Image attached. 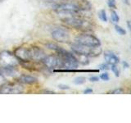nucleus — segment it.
<instances>
[{
    "instance_id": "6ab92c4d",
    "label": "nucleus",
    "mask_w": 131,
    "mask_h": 123,
    "mask_svg": "<svg viewBox=\"0 0 131 123\" xmlns=\"http://www.w3.org/2000/svg\"><path fill=\"white\" fill-rule=\"evenodd\" d=\"M111 69H112V71L114 72L115 76H116V77H118L119 76H120V70H119L118 67L116 66V64H114V65H111Z\"/></svg>"
},
{
    "instance_id": "f3484780",
    "label": "nucleus",
    "mask_w": 131,
    "mask_h": 123,
    "mask_svg": "<svg viewBox=\"0 0 131 123\" xmlns=\"http://www.w3.org/2000/svg\"><path fill=\"white\" fill-rule=\"evenodd\" d=\"M98 16H99V18L102 20V22H107V16H106V11L104 9H102L101 11H99V12H98Z\"/></svg>"
},
{
    "instance_id": "20e7f679",
    "label": "nucleus",
    "mask_w": 131,
    "mask_h": 123,
    "mask_svg": "<svg viewBox=\"0 0 131 123\" xmlns=\"http://www.w3.org/2000/svg\"><path fill=\"white\" fill-rule=\"evenodd\" d=\"M75 41L76 44L85 45V46H89V47H95V46H100L101 45L100 40L97 37L93 36V35H88V34H83L76 36Z\"/></svg>"
},
{
    "instance_id": "4468645a",
    "label": "nucleus",
    "mask_w": 131,
    "mask_h": 123,
    "mask_svg": "<svg viewBox=\"0 0 131 123\" xmlns=\"http://www.w3.org/2000/svg\"><path fill=\"white\" fill-rule=\"evenodd\" d=\"M76 57V59L78 61L79 64L82 65H87L89 63V57L83 55V54H80V53H74Z\"/></svg>"
},
{
    "instance_id": "f03ea898",
    "label": "nucleus",
    "mask_w": 131,
    "mask_h": 123,
    "mask_svg": "<svg viewBox=\"0 0 131 123\" xmlns=\"http://www.w3.org/2000/svg\"><path fill=\"white\" fill-rule=\"evenodd\" d=\"M55 10L57 13L70 14L71 16L75 15L81 11L80 5L75 3H61L55 7Z\"/></svg>"
},
{
    "instance_id": "2eb2a0df",
    "label": "nucleus",
    "mask_w": 131,
    "mask_h": 123,
    "mask_svg": "<svg viewBox=\"0 0 131 123\" xmlns=\"http://www.w3.org/2000/svg\"><path fill=\"white\" fill-rule=\"evenodd\" d=\"M111 19H112V22H114V23H117L119 20H120V17H119V16L116 13V11L112 10L111 12Z\"/></svg>"
},
{
    "instance_id": "9d476101",
    "label": "nucleus",
    "mask_w": 131,
    "mask_h": 123,
    "mask_svg": "<svg viewBox=\"0 0 131 123\" xmlns=\"http://www.w3.org/2000/svg\"><path fill=\"white\" fill-rule=\"evenodd\" d=\"M30 49V53H31V60L42 61L43 57L46 56L45 53L42 49L38 47H31Z\"/></svg>"
},
{
    "instance_id": "a211bd4d",
    "label": "nucleus",
    "mask_w": 131,
    "mask_h": 123,
    "mask_svg": "<svg viewBox=\"0 0 131 123\" xmlns=\"http://www.w3.org/2000/svg\"><path fill=\"white\" fill-rule=\"evenodd\" d=\"M86 81V78L84 77V76H78L76 78H75V80H74V84L75 85H82L85 83Z\"/></svg>"
},
{
    "instance_id": "2f4dec72",
    "label": "nucleus",
    "mask_w": 131,
    "mask_h": 123,
    "mask_svg": "<svg viewBox=\"0 0 131 123\" xmlns=\"http://www.w3.org/2000/svg\"><path fill=\"white\" fill-rule=\"evenodd\" d=\"M50 1H52V0H50Z\"/></svg>"
},
{
    "instance_id": "a878e982",
    "label": "nucleus",
    "mask_w": 131,
    "mask_h": 123,
    "mask_svg": "<svg viewBox=\"0 0 131 123\" xmlns=\"http://www.w3.org/2000/svg\"><path fill=\"white\" fill-rule=\"evenodd\" d=\"M58 87H59V89H70V87H69L68 85H62V84H60V85H58Z\"/></svg>"
},
{
    "instance_id": "f257e3e1",
    "label": "nucleus",
    "mask_w": 131,
    "mask_h": 123,
    "mask_svg": "<svg viewBox=\"0 0 131 123\" xmlns=\"http://www.w3.org/2000/svg\"><path fill=\"white\" fill-rule=\"evenodd\" d=\"M71 49L74 53H80V54H83L87 57H92L99 56L102 52V49L100 46L89 47L76 43L71 45Z\"/></svg>"
},
{
    "instance_id": "ddd939ff",
    "label": "nucleus",
    "mask_w": 131,
    "mask_h": 123,
    "mask_svg": "<svg viewBox=\"0 0 131 123\" xmlns=\"http://www.w3.org/2000/svg\"><path fill=\"white\" fill-rule=\"evenodd\" d=\"M18 81L20 83L22 84H27V85H33L35 84L38 80L37 78L32 76H29V75H20L18 77Z\"/></svg>"
},
{
    "instance_id": "7c9ffc66",
    "label": "nucleus",
    "mask_w": 131,
    "mask_h": 123,
    "mask_svg": "<svg viewBox=\"0 0 131 123\" xmlns=\"http://www.w3.org/2000/svg\"><path fill=\"white\" fill-rule=\"evenodd\" d=\"M124 2L127 4V5H129V0H124Z\"/></svg>"
},
{
    "instance_id": "aec40b11",
    "label": "nucleus",
    "mask_w": 131,
    "mask_h": 123,
    "mask_svg": "<svg viewBox=\"0 0 131 123\" xmlns=\"http://www.w3.org/2000/svg\"><path fill=\"white\" fill-rule=\"evenodd\" d=\"M115 29H116V32H118L120 35H126V31H125V29H123L122 27L119 26L118 25H116V26H115Z\"/></svg>"
},
{
    "instance_id": "cd10ccee",
    "label": "nucleus",
    "mask_w": 131,
    "mask_h": 123,
    "mask_svg": "<svg viewBox=\"0 0 131 123\" xmlns=\"http://www.w3.org/2000/svg\"><path fill=\"white\" fill-rule=\"evenodd\" d=\"M122 64H123V66H124V67H125V68H128L129 66V64H128V63H127V61H124L122 63Z\"/></svg>"
},
{
    "instance_id": "1a4fd4ad",
    "label": "nucleus",
    "mask_w": 131,
    "mask_h": 123,
    "mask_svg": "<svg viewBox=\"0 0 131 123\" xmlns=\"http://www.w3.org/2000/svg\"><path fill=\"white\" fill-rule=\"evenodd\" d=\"M43 63L46 67L49 69H53L54 67H58L59 66V58L58 57L54 55H48L43 57L42 60Z\"/></svg>"
},
{
    "instance_id": "c85d7f7f",
    "label": "nucleus",
    "mask_w": 131,
    "mask_h": 123,
    "mask_svg": "<svg viewBox=\"0 0 131 123\" xmlns=\"http://www.w3.org/2000/svg\"><path fill=\"white\" fill-rule=\"evenodd\" d=\"M43 93H45V94H55L53 91H49V90H43Z\"/></svg>"
},
{
    "instance_id": "6e6552de",
    "label": "nucleus",
    "mask_w": 131,
    "mask_h": 123,
    "mask_svg": "<svg viewBox=\"0 0 131 123\" xmlns=\"http://www.w3.org/2000/svg\"><path fill=\"white\" fill-rule=\"evenodd\" d=\"M23 92V88L17 84H4L0 86L1 94H20Z\"/></svg>"
},
{
    "instance_id": "7ed1b4c3",
    "label": "nucleus",
    "mask_w": 131,
    "mask_h": 123,
    "mask_svg": "<svg viewBox=\"0 0 131 123\" xmlns=\"http://www.w3.org/2000/svg\"><path fill=\"white\" fill-rule=\"evenodd\" d=\"M17 65L18 59L16 57L14 53L7 50L0 53V67H16Z\"/></svg>"
},
{
    "instance_id": "393cba45",
    "label": "nucleus",
    "mask_w": 131,
    "mask_h": 123,
    "mask_svg": "<svg viewBox=\"0 0 131 123\" xmlns=\"http://www.w3.org/2000/svg\"><path fill=\"white\" fill-rule=\"evenodd\" d=\"M111 93H112V94H122L123 93V89H116Z\"/></svg>"
},
{
    "instance_id": "bb28decb",
    "label": "nucleus",
    "mask_w": 131,
    "mask_h": 123,
    "mask_svg": "<svg viewBox=\"0 0 131 123\" xmlns=\"http://www.w3.org/2000/svg\"><path fill=\"white\" fill-rule=\"evenodd\" d=\"M93 93V89H84V94H91Z\"/></svg>"
},
{
    "instance_id": "4be33fe9",
    "label": "nucleus",
    "mask_w": 131,
    "mask_h": 123,
    "mask_svg": "<svg viewBox=\"0 0 131 123\" xmlns=\"http://www.w3.org/2000/svg\"><path fill=\"white\" fill-rule=\"evenodd\" d=\"M100 78H101L102 80H105V81L109 80V76H108V74L106 73V72L102 73V75L100 76Z\"/></svg>"
},
{
    "instance_id": "dca6fc26",
    "label": "nucleus",
    "mask_w": 131,
    "mask_h": 123,
    "mask_svg": "<svg viewBox=\"0 0 131 123\" xmlns=\"http://www.w3.org/2000/svg\"><path fill=\"white\" fill-rule=\"evenodd\" d=\"M46 47L49 49H52V50H54L56 52H57L61 48L60 46H58L57 44H54V43H48L46 44Z\"/></svg>"
},
{
    "instance_id": "5701e85b",
    "label": "nucleus",
    "mask_w": 131,
    "mask_h": 123,
    "mask_svg": "<svg viewBox=\"0 0 131 123\" xmlns=\"http://www.w3.org/2000/svg\"><path fill=\"white\" fill-rule=\"evenodd\" d=\"M110 67H111L110 64H108V63H103V64H101L99 67H100L101 70H108V69H110Z\"/></svg>"
},
{
    "instance_id": "0eeeda50",
    "label": "nucleus",
    "mask_w": 131,
    "mask_h": 123,
    "mask_svg": "<svg viewBox=\"0 0 131 123\" xmlns=\"http://www.w3.org/2000/svg\"><path fill=\"white\" fill-rule=\"evenodd\" d=\"M52 37L61 43H66L70 40L69 32L62 28H57L52 31Z\"/></svg>"
},
{
    "instance_id": "c756f323",
    "label": "nucleus",
    "mask_w": 131,
    "mask_h": 123,
    "mask_svg": "<svg viewBox=\"0 0 131 123\" xmlns=\"http://www.w3.org/2000/svg\"><path fill=\"white\" fill-rule=\"evenodd\" d=\"M127 26H128L129 30H131V26H130V22H129V20L127 22Z\"/></svg>"
},
{
    "instance_id": "f8f14e48",
    "label": "nucleus",
    "mask_w": 131,
    "mask_h": 123,
    "mask_svg": "<svg viewBox=\"0 0 131 123\" xmlns=\"http://www.w3.org/2000/svg\"><path fill=\"white\" fill-rule=\"evenodd\" d=\"M104 59L106 61V63L110 65L117 64L119 63V57L115 53L110 51H106L104 53Z\"/></svg>"
},
{
    "instance_id": "9b49d317",
    "label": "nucleus",
    "mask_w": 131,
    "mask_h": 123,
    "mask_svg": "<svg viewBox=\"0 0 131 123\" xmlns=\"http://www.w3.org/2000/svg\"><path fill=\"white\" fill-rule=\"evenodd\" d=\"M0 74L2 76H16L18 75V71L16 67H1L0 69Z\"/></svg>"
},
{
    "instance_id": "b1692460",
    "label": "nucleus",
    "mask_w": 131,
    "mask_h": 123,
    "mask_svg": "<svg viewBox=\"0 0 131 123\" xmlns=\"http://www.w3.org/2000/svg\"><path fill=\"white\" fill-rule=\"evenodd\" d=\"M89 80L92 81V82H96V81H98L99 80V77L98 76H93L91 77H89Z\"/></svg>"
},
{
    "instance_id": "423d86ee",
    "label": "nucleus",
    "mask_w": 131,
    "mask_h": 123,
    "mask_svg": "<svg viewBox=\"0 0 131 123\" xmlns=\"http://www.w3.org/2000/svg\"><path fill=\"white\" fill-rule=\"evenodd\" d=\"M14 55L16 56L18 61L22 63H29L31 61V53L30 49L28 48L19 47L14 50Z\"/></svg>"
},
{
    "instance_id": "39448f33",
    "label": "nucleus",
    "mask_w": 131,
    "mask_h": 123,
    "mask_svg": "<svg viewBox=\"0 0 131 123\" xmlns=\"http://www.w3.org/2000/svg\"><path fill=\"white\" fill-rule=\"evenodd\" d=\"M63 22L70 26H72L75 29H80V30H85V29L90 28V24L87 20H82L80 18H78L75 16H70L62 19Z\"/></svg>"
},
{
    "instance_id": "412c9836",
    "label": "nucleus",
    "mask_w": 131,
    "mask_h": 123,
    "mask_svg": "<svg viewBox=\"0 0 131 123\" xmlns=\"http://www.w3.org/2000/svg\"><path fill=\"white\" fill-rule=\"evenodd\" d=\"M107 5L110 8H112L115 9L116 7V0H108L107 1Z\"/></svg>"
}]
</instances>
